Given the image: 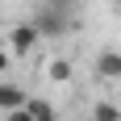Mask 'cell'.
<instances>
[{
  "label": "cell",
  "mask_w": 121,
  "mask_h": 121,
  "mask_svg": "<svg viewBox=\"0 0 121 121\" xmlns=\"http://www.w3.org/2000/svg\"><path fill=\"white\" fill-rule=\"evenodd\" d=\"M25 104H29V113H34V121H59V109H54L50 100H42V96H29Z\"/></svg>",
  "instance_id": "obj_6"
},
{
  "label": "cell",
  "mask_w": 121,
  "mask_h": 121,
  "mask_svg": "<svg viewBox=\"0 0 121 121\" xmlns=\"http://www.w3.org/2000/svg\"><path fill=\"white\" fill-rule=\"evenodd\" d=\"M42 42V29H38L34 21H17L4 29V46L17 54V59H25V54H34V46Z\"/></svg>",
  "instance_id": "obj_1"
},
{
  "label": "cell",
  "mask_w": 121,
  "mask_h": 121,
  "mask_svg": "<svg viewBox=\"0 0 121 121\" xmlns=\"http://www.w3.org/2000/svg\"><path fill=\"white\" fill-rule=\"evenodd\" d=\"M4 121H34V113H29V104H21V109H9V113H4Z\"/></svg>",
  "instance_id": "obj_8"
},
{
  "label": "cell",
  "mask_w": 121,
  "mask_h": 121,
  "mask_svg": "<svg viewBox=\"0 0 121 121\" xmlns=\"http://www.w3.org/2000/svg\"><path fill=\"white\" fill-rule=\"evenodd\" d=\"M25 100H29V92H25L21 84H9V79H0V113H9V109H21Z\"/></svg>",
  "instance_id": "obj_4"
},
{
  "label": "cell",
  "mask_w": 121,
  "mask_h": 121,
  "mask_svg": "<svg viewBox=\"0 0 121 121\" xmlns=\"http://www.w3.org/2000/svg\"><path fill=\"white\" fill-rule=\"evenodd\" d=\"M9 67H13V50H9V46H0V75L9 71Z\"/></svg>",
  "instance_id": "obj_9"
},
{
  "label": "cell",
  "mask_w": 121,
  "mask_h": 121,
  "mask_svg": "<svg viewBox=\"0 0 121 121\" xmlns=\"http://www.w3.org/2000/svg\"><path fill=\"white\" fill-rule=\"evenodd\" d=\"M92 71L104 84H121V50H100L96 63H92Z\"/></svg>",
  "instance_id": "obj_3"
},
{
  "label": "cell",
  "mask_w": 121,
  "mask_h": 121,
  "mask_svg": "<svg viewBox=\"0 0 121 121\" xmlns=\"http://www.w3.org/2000/svg\"><path fill=\"white\" fill-rule=\"evenodd\" d=\"M42 75H46V79H54V84H71V59H46Z\"/></svg>",
  "instance_id": "obj_5"
},
{
  "label": "cell",
  "mask_w": 121,
  "mask_h": 121,
  "mask_svg": "<svg viewBox=\"0 0 121 121\" xmlns=\"http://www.w3.org/2000/svg\"><path fill=\"white\" fill-rule=\"evenodd\" d=\"M34 25L42 29V38H63L67 29H71V21H67V13H63V0H50V4H38V13H34Z\"/></svg>",
  "instance_id": "obj_2"
},
{
  "label": "cell",
  "mask_w": 121,
  "mask_h": 121,
  "mask_svg": "<svg viewBox=\"0 0 121 121\" xmlns=\"http://www.w3.org/2000/svg\"><path fill=\"white\" fill-rule=\"evenodd\" d=\"M92 121H121V104L117 100H96L92 104Z\"/></svg>",
  "instance_id": "obj_7"
}]
</instances>
